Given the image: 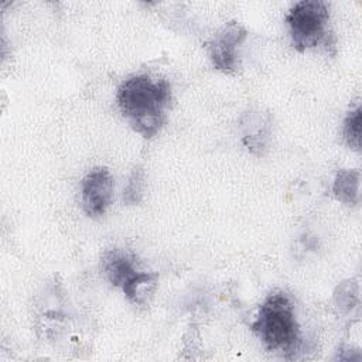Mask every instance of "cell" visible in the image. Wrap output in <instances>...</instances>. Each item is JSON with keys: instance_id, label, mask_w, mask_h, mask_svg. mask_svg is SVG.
I'll return each mask as SVG.
<instances>
[{"instance_id": "cell-6", "label": "cell", "mask_w": 362, "mask_h": 362, "mask_svg": "<svg viewBox=\"0 0 362 362\" xmlns=\"http://www.w3.org/2000/svg\"><path fill=\"white\" fill-rule=\"evenodd\" d=\"M100 267L109 281L122 290L141 273L137 259L123 249H110L105 252Z\"/></svg>"}, {"instance_id": "cell-5", "label": "cell", "mask_w": 362, "mask_h": 362, "mask_svg": "<svg viewBox=\"0 0 362 362\" xmlns=\"http://www.w3.org/2000/svg\"><path fill=\"white\" fill-rule=\"evenodd\" d=\"M82 208L88 216L98 218L112 202L113 177L106 167L92 168L81 181Z\"/></svg>"}, {"instance_id": "cell-1", "label": "cell", "mask_w": 362, "mask_h": 362, "mask_svg": "<svg viewBox=\"0 0 362 362\" xmlns=\"http://www.w3.org/2000/svg\"><path fill=\"white\" fill-rule=\"evenodd\" d=\"M116 100L122 116L144 139L154 137L165 123L171 86L164 78L133 75L117 88Z\"/></svg>"}, {"instance_id": "cell-8", "label": "cell", "mask_w": 362, "mask_h": 362, "mask_svg": "<svg viewBox=\"0 0 362 362\" xmlns=\"http://www.w3.org/2000/svg\"><path fill=\"white\" fill-rule=\"evenodd\" d=\"M344 137L355 150L361 147V106L358 105L354 110H351L344 120Z\"/></svg>"}, {"instance_id": "cell-9", "label": "cell", "mask_w": 362, "mask_h": 362, "mask_svg": "<svg viewBox=\"0 0 362 362\" xmlns=\"http://www.w3.org/2000/svg\"><path fill=\"white\" fill-rule=\"evenodd\" d=\"M143 184H144V171L141 168H134L123 194V199L127 202V205L137 204L141 199Z\"/></svg>"}, {"instance_id": "cell-4", "label": "cell", "mask_w": 362, "mask_h": 362, "mask_svg": "<svg viewBox=\"0 0 362 362\" xmlns=\"http://www.w3.org/2000/svg\"><path fill=\"white\" fill-rule=\"evenodd\" d=\"M247 37L246 28L238 21L226 23L206 44L212 65L226 74L235 72L239 66L238 48Z\"/></svg>"}, {"instance_id": "cell-3", "label": "cell", "mask_w": 362, "mask_h": 362, "mask_svg": "<svg viewBox=\"0 0 362 362\" xmlns=\"http://www.w3.org/2000/svg\"><path fill=\"white\" fill-rule=\"evenodd\" d=\"M290 37L297 51L328 44L329 8L322 0H303L296 3L286 16Z\"/></svg>"}, {"instance_id": "cell-7", "label": "cell", "mask_w": 362, "mask_h": 362, "mask_svg": "<svg viewBox=\"0 0 362 362\" xmlns=\"http://www.w3.org/2000/svg\"><path fill=\"white\" fill-rule=\"evenodd\" d=\"M359 180L358 170H341L334 181V195L338 201L346 205H355L359 201Z\"/></svg>"}, {"instance_id": "cell-2", "label": "cell", "mask_w": 362, "mask_h": 362, "mask_svg": "<svg viewBox=\"0 0 362 362\" xmlns=\"http://www.w3.org/2000/svg\"><path fill=\"white\" fill-rule=\"evenodd\" d=\"M253 332L270 351H288L298 341V324L287 294L273 293L260 305Z\"/></svg>"}]
</instances>
